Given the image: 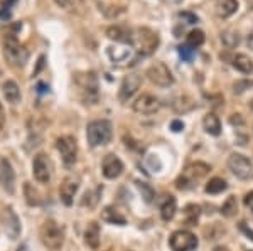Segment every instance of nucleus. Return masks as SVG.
I'll return each mask as SVG.
<instances>
[{"label":"nucleus","mask_w":253,"mask_h":251,"mask_svg":"<svg viewBox=\"0 0 253 251\" xmlns=\"http://www.w3.org/2000/svg\"><path fill=\"white\" fill-rule=\"evenodd\" d=\"M108 56H110V59H112L113 63H122V61H125L126 58H130V51H128V49H125L124 52H120V51H115L113 47H110L108 49Z\"/></svg>","instance_id":"35"},{"label":"nucleus","mask_w":253,"mask_h":251,"mask_svg":"<svg viewBox=\"0 0 253 251\" xmlns=\"http://www.w3.org/2000/svg\"><path fill=\"white\" fill-rule=\"evenodd\" d=\"M24 196H25V201H27V204H30V206H39V204L42 203L41 194L37 192V189H34L32 185L29 184V182L24 185Z\"/></svg>","instance_id":"29"},{"label":"nucleus","mask_w":253,"mask_h":251,"mask_svg":"<svg viewBox=\"0 0 253 251\" xmlns=\"http://www.w3.org/2000/svg\"><path fill=\"white\" fill-rule=\"evenodd\" d=\"M32 174L36 177V181L42 182V184L49 182V179H51V163H49L48 157L44 154L36 155L32 163Z\"/></svg>","instance_id":"14"},{"label":"nucleus","mask_w":253,"mask_h":251,"mask_svg":"<svg viewBox=\"0 0 253 251\" xmlns=\"http://www.w3.org/2000/svg\"><path fill=\"white\" fill-rule=\"evenodd\" d=\"M176 211H177V203H176L174 196H167V199L164 201V204L160 206V216H162L164 221H171L176 216Z\"/></svg>","instance_id":"24"},{"label":"nucleus","mask_w":253,"mask_h":251,"mask_svg":"<svg viewBox=\"0 0 253 251\" xmlns=\"http://www.w3.org/2000/svg\"><path fill=\"white\" fill-rule=\"evenodd\" d=\"M240 231L253 241V229H250V228L247 226V223H240Z\"/></svg>","instance_id":"39"},{"label":"nucleus","mask_w":253,"mask_h":251,"mask_svg":"<svg viewBox=\"0 0 253 251\" xmlns=\"http://www.w3.org/2000/svg\"><path fill=\"white\" fill-rule=\"evenodd\" d=\"M211 167L204 162H193L186 167V170L182 172V176L176 181V187L179 191H187V189H193L194 184L199 179L206 177L209 174Z\"/></svg>","instance_id":"1"},{"label":"nucleus","mask_w":253,"mask_h":251,"mask_svg":"<svg viewBox=\"0 0 253 251\" xmlns=\"http://www.w3.org/2000/svg\"><path fill=\"white\" fill-rule=\"evenodd\" d=\"M84 241L90 248L97 250L100 246V226L97 223H90L86 228V233H84Z\"/></svg>","instance_id":"23"},{"label":"nucleus","mask_w":253,"mask_h":251,"mask_svg":"<svg viewBox=\"0 0 253 251\" xmlns=\"http://www.w3.org/2000/svg\"><path fill=\"white\" fill-rule=\"evenodd\" d=\"M214 7H216V14L220 17H231L238 10V0H216Z\"/></svg>","instance_id":"20"},{"label":"nucleus","mask_w":253,"mask_h":251,"mask_svg":"<svg viewBox=\"0 0 253 251\" xmlns=\"http://www.w3.org/2000/svg\"><path fill=\"white\" fill-rule=\"evenodd\" d=\"M159 34L155 30L149 27H139L133 30V46L137 47V51L144 56H151L152 52L157 51L159 47Z\"/></svg>","instance_id":"3"},{"label":"nucleus","mask_w":253,"mask_h":251,"mask_svg":"<svg viewBox=\"0 0 253 251\" xmlns=\"http://www.w3.org/2000/svg\"><path fill=\"white\" fill-rule=\"evenodd\" d=\"M14 2H17V0H7V9H9V7L12 5Z\"/></svg>","instance_id":"47"},{"label":"nucleus","mask_w":253,"mask_h":251,"mask_svg":"<svg viewBox=\"0 0 253 251\" xmlns=\"http://www.w3.org/2000/svg\"><path fill=\"white\" fill-rule=\"evenodd\" d=\"M56 148L59 150L61 159L66 165H73L76 162V155H78V145H76L75 137L71 135H64L61 138H57Z\"/></svg>","instance_id":"10"},{"label":"nucleus","mask_w":253,"mask_h":251,"mask_svg":"<svg viewBox=\"0 0 253 251\" xmlns=\"http://www.w3.org/2000/svg\"><path fill=\"white\" fill-rule=\"evenodd\" d=\"M229 121H231V125H243V120H241V115H231V118H229Z\"/></svg>","instance_id":"43"},{"label":"nucleus","mask_w":253,"mask_h":251,"mask_svg":"<svg viewBox=\"0 0 253 251\" xmlns=\"http://www.w3.org/2000/svg\"><path fill=\"white\" fill-rule=\"evenodd\" d=\"M3 56H5V59L9 61L12 66L21 68L27 63L29 52L24 46L19 44L17 37H15L14 34H7V36L3 37Z\"/></svg>","instance_id":"4"},{"label":"nucleus","mask_w":253,"mask_h":251,"mask_svg":"<svg viewBox=\"0 0 253 251\" xmlns=\"http://www.w3.org/2000/svg\"><path fill=\"white\" fill-rule=\"evenodd\" d=\"M179 19L186 22V24H196V22L199 21L198 15H194L191 12H179Z\"/></svg>","instance_id":"38"},{"label":"nucleus","mask_w":253,"mask_h":251,"mask_svg":"<svg viewBox=\"0 0 253 251\" xmlns=\"http://www.w3.org/2000/svg\"><path fill=\"white\" fill-rule=\"evenodd\" d=\"M213 251H228V248H225V246H216Z\"/></svg>","instance_id":"45"},{"label":"nucleus","mask_w":253,"mask_h":251,"mask_svg":"<svg viewBox=\"0 0 253 251\" xmlns=\"http://www.w3.org/2000/svg\"><path fill=\"white\" fill-rule=\"evenodd\" d=\"M231 64L235 69H238L243 74H253V61L247 54H235L231 59Z\"/></svg>","instance_id":"21"},{"label":"nucleus","mask_w":253,"mask_h":251,"mask_svg":"<svg viewBox=\"0 0 253 251\" xmlns=\"http://www.w3.org/2000/svg\"><path fill=\"white\" fill-rule=\"evenodd\" d=\"M101 219L106 223H110V224H118V226H124V224L126 223V219L124 218V216H122L117 209H113L110 206L101 211Z\"/></svg>","instance_id":"25"},{"label":"nucleus","mask_w":253,"mask_h":251,"mask_svg":"<svg viewBox=\"0 0 253 251\" xmlns=\"http://www.w3.org/2000/svg\"><path fill=\"white\" fill-rule=\"evenodd\" d=\"M101 170H103V176L106 179H117L122 172H124V163H122V160L117 157V155L108 154L105 159H103Z\"/></svg>","instance_id":"16"},{"label":"nucleus","mask_w":253,"mask_h":251,"mask_svg":"<svg viewBox=\"0 0 253 251\" xmlns=\"http://www.w3.org/2000/svg\"><path fill=\"white\" fill-rule=\"evenodd\" d=\"M0 223L5 231V234L10 239H17L21 234V221H19L17 214L12 211V207H5L0 214Z\"/></svg>","instance_id":"11"},{"label":"nucleus","mask_w":253,"mask_h":251,"mask_svg":"<svg viewBox=\"0 0 253 251\" xmlns=\"http://www.w3.org/2000/svg\"><path fill=\"white\" fill-rule=\"evenodd\" d=\"M147 78L154 83L155 86L160 88H169L171 85H174V76H172L171 69L164 63H154L147 69Z\"/></svg>","instance_id":"8"},{"label":"nucleus","mask_w":253,"mask_h":251,"mask_svg":"<svg viewBox=\"0 0 253 251\" xmlns=\"http://www.w3.org/2000/svg\"><path fill=\"white\" fill-rule=\"evenodd\" d=\"M142 86V76L139 74H128L124 78L120 86V91H118V98L120 101H128L137 91L140 90Z\"/></svg>","instance_id":"12"},{"label":"nucleus","mask_w":253,"mask_h":251,"mask_svg":"<svg viewBox=\"0 0 253 251\" xmlns=\"http://www.w3.org/2000/svg\"><path fill=\"white\" fill-rule=\"evenodd\" d=\"M171 128H172L174 132H181L182 128H184V123H182L181 120H174V121L171 123Z\"/></svg>","instance_id":"40"},{"label":"nucleus","mask_w":253,"mask_h":251,"mask_svg":"<svg viewBox=\"0 0 253 251\" xmlns=\"http://www.w3.org/2000/svg\"><path fill=\"white\" fill-rule=\"evenodd\" d=\"M79 184L76 179H64V182L61 184V189H59V196H61V201H63L64 206H71L73 204V197H75L76 191H78Z\"/></svg>","instance_id":"18"},{"label":"nucleus","mask_w":253,"mask_h":251,"mask_svg":"<svg viewBox=\"0 0 253 251\" xmlns=\"http://www.w3.org/2000/svg\"><path fill=\"white\" fill-rule=\"evenodd\" d=\"M41 241L42 245L51 251H57L64 243V231L56 221L48 219L41 226Z\"/></svg>","instance_id":"5"},{"label":"nucleus","mask_w":253,"mask_h":251,"mask_svg":"<svg viewBox=\"0 0 253 251\" xmlns=\"http://www.w3.org/2000/svg\"><path fill=\"white\" fill-rule=\"evenodd\" d=\"M75 83L83 94V101L86 105H93L98 100V81L93 73L75 74Z\"/></svg>","instance_id":"6"},{"label":"nucleus","mask_w":253,"mask_h":251,"mask_svg":"<svg viewBox=\"0 0 253 251\" xmlns=\"http://www.w3.org/2000/svg\"><path fill=\"white\" fill-rule=\"evenodd\" d=\"M221 39H223V43L228 46V47H235V46L240 44V36L235 30H226V32L221 34Z\"/></svg>","instance_id":"33"},{"label":"nucleus","mask_w":253,"mask_h":251,"mask_svg":"<svg viewBox=\"0 0 253 251\" xmlns=\"http://www.w3.org/2000/svg\"><path fill=\"white\" fill-rule=\"evenodd\" d=\"M160 108V101L157 100L152 94H142L133 101V112L140 113V115H152V113L159 112Z\"/></svg>","instance_id":"13"},{"label":"nucleus","mask_w":253,"mask_h":251,"mask_svg":"<svg viewBox=\"0 0 253 251\" xmlns=\"http://www.w3.org/2000/svg\"><path fill=\"white\" fill-rule=\"evenodd\" d=\"M106 37L115 41V43H122V44L133 43V32L126 27H122V25H112V27L106 29Z\"/></svg>","instance_id":"17"},{"label":"nucleus","mask_w":253,"mask_h":251,"mask_svg":"<svg viewBox=\"0 0 253 251\" xmlns=\"http://www.w3.org/2000/svg\"><path fill=\"white\" fill-rule=\"evenodd\" d=\"M56 3L68 12H78L83 9V0H56Z\"/></svg>","instance_id":"31"},{"label":"nucleus","mask_w":253,"mask_h":251,"mask_svg":"<svg viewBox=\"0 0 253 251\" xmlns=\"http://www.w3.org/2000/svg\"><path fill=\"white\" fill-rule=\"evenodd\" d=\"M112 123L108 120H95L86 127V138L91 147L106 145L112 140Z\"/></svg>","instance_id":"2"},{"label":"nucleus","mask_w":253,"mask_h":251,"mask_svg":"<svg viewBox=\"0 0 253 251\" xmlns=\"http://www.w3.org/2000/svg\"><path fill=\"white\" fill-rule=\"evenodd\" d=\"M179 54H181L182 59L191 61V59H193V56H194V49L189 47L187 44L186 46H181V47H179Z\"/></svg>","instance_id":"37"},{"label":"nucleus","mask_w":253,"mask_h":251,"mask_svg":"<svg viewBox=\"0 0 253 251\" xmlns=\"http://www.w3.org/2000/svg\"><path fill=\"white\" fill-rule=\"evenodd\" d=\"M199 206L196 204H189V206L186 207V211H184V214H186V221L189 226H194V224L198 223V218H199Z\"/></svg>","instance_id":"32"},{"label":"nucleus","mask_w":253,"mask_h":251,"mask_svg":"<svg viewBox=\"0 0 253 251\" xmlns=\"http://www.w3.org/2000/svg\"><path fill=\"white\" fill-rule=\"evenodd\" d=\"M202 127H204V130L213 137H218L221 133V121L214 113H208V115L202 118Z\"/></svg>","instance_id":"22"},{"label":"nucleus","mask_w":253,"mask_h":251,"mask_svg":"<svg viewBox=\"0 0 253 251\" xmlns=\"http://www.w3.org/2000/svg\"><path fill=\"white\" fill-rule=\"evenodd\" d=\"M100 192H101V187L95 189L93 192H86V194H84V197H83V201H81V206H88V207H95V206H97Z\"/></svg>","instance_id":"34"},{"label":"nucleus","mask_w":253,"mask_h":251,"mask_svg":"<svg viewBox=\"0 0 253 251\" xmlns=\"http://www.w3.org/2000/svg\"><path fill=\"white\" fill-rule=\"evenodd\" d=\"M238 212V203H236L235 196H229L228 199L225 201V204L221 206V214L225 218H233V216Z\"/></svg>","instance_id":"28"},{"label":"nucleus","mask_w":253,"mask_h":251,"mask_svg":"<svg viewBox=\"0 0 253 251\" xmlns=\"http://www.w3.org/2000/svg\"><path fill=\"white\" fill-rule=\"evenodd\" d=\"M174 2H181V0H174Z\"/></svg>","instance_id":"48"},{"label":"nucleus","mask_w":253,"mask_h":251,"mask_svg":"<svg viewBox=\"0 0 253 251\" xmlns=\"http://www.w3.org/2000/svg\"><path fill=\"white\" fill-rule=\"evenodd\" d=\"M253 86V81H248V79H243V81H236L235 85H233V91H235L236 94H241L243 91L250 90Z\"/></svg>","instance_id":"36"},{"label":"nucleus","mask_w":253,"mask_h":251,"mask_svg":"<svg viewBox=\"0 0 253 251\" xmlns=\"http://www.w3.org/2000/svg\"><path fill=\"white\" fill-rule=\"evenodd\" d=\"M204 41H206L204 32H202V30H199V29L191 30V32L186 36V44L189 46V47H193V49L201 47V46L204 44Z\"/></svg>","instance_id":"26"},{"label":"nucleus","mask_w":253,"mask_h":251,"mask_svg":"<svg viewBox=\"0 0 253 251\" xmlns=\"http://www.w3.org/2000/svg\"><path fill=\"white\" fill-rule=\"evenodd\" d=\"M0 184L9 194L15 191V172L12 169V163L7 159L0 160Z\"/></svg>","instance_id":"15"},{"label":"nucleus","mask_w":253,"mask_h":251,"mask_svg":"<svg viewBox=\"0 0 253 251\" xmlns=\"http://www.w3.org/2000/svg\"><path fill=\"white\" fill-rule=\"evenodd\" d=\"M226 187H228V184H226L225 179L213 177L208 184H206V192L208 194H220V192L226 191Z\"/></svg>","instance_id":"27"},{"label":"nucleus","mask_w":253,"mask_h":251,"mask_svg":"<svg viewBox=\"0 0 253 251\" xmlns=\"http://www.w3.org/2000/svg\"><path fill=\"white\" fill-rule=\"evenodd\" d=\"M137 189H139V191H140V194H142V197H144V201H145V203H149V204H151L152 201H154L155 192H154V189H152L151 185L147 184V182L137 181Z\"/></svg>","instance_id":"30"},{"label":"nucleus","mask_w":253,"mask_h":251,"mask_svg":"<svg viewBox=\"0 0 253 251\" xmlns=\"http://www.w3.org/2000/svg\"><path fill=\"white\" fill-rule=\"evenodd\" d=\"M2 93L5 96V100L9 101L10 105H17L21 101V90H19L17 83L9 79L2 85Z\"/></svg>","instance_id":"19"},{"label":"nucleus","mask_w":253,"mask_h":251,"mask_svg":"<svg viewBox=\"0 0 253 251\" xmlns=\"http://www.w3.org/2000/svg\"><path fill=\"white\" fill-rule=\"evenodd\" d=\"M172 251H193L198 248V238L191 231H176L169 239Z\"/></svg>","instance_id":"9"},{"label":"nucleus","mask_w":253,"mask_h":251,"mask_svg":"<svg viewBox=\"0 0 253 251\" xmlns=\"http://www.w3.org/2000/svg\"><path fill=\"white\" fill-rule=\"evenodd\" d=\"M247 46H248V47H250L252 51H253V34H250V36H248V39H247Z\"/></svg>","instance_id":"44"},{"label":"nucleus","mask_w":253,"mask_h":251,"mask_svg":"<svg viewBox=\"0 0 253 251\" xmlns=\"http://www.w3.org/2000/svg\"><path fill=\"white\" fill-rule=\"evenodd\" d=\"M228 167L236 177L241 181H250L253 179V163L250 162V159L245 157L241 154H233L228 159Z\"/></svg>","instance_id":"7"},{"label":"nucleus","mask_w":253,"mask_h":251,"mask_svg":"<svg viewBox=\"0 0 253 251\" xmlns=\"http://www.w3.org/2000/svg\"><path fill=\"white\" fill-rule=\"evenodd\" d=\"M3 125H5V112H3V106L0 103V130L3 128Z\"/></svg>","instance_id":"42"},{"label":"nucleus","mask_w":253,"mask_h":251,"mask_svg":"<svg viewBox=\"0 0 253 251\" xmlns=\"http://www.w3.org/2000/svg\"><path fill=\"white\" fill-rule=\"evenodd\" d=\"M245 206L250 207L253 211V192H248L247 196H245Z\"/></svg>","instance_id":"41"},{"label":"nucleus","mask_w":253,"mask_h":251,"mask_svg":"<svg viewBox=\"0 0 253 251\" xmlns=\"http://www.w3.org/2000/svg\"><path fill=\"white\" fill-rule=\"evenodd\" d=\"M17 251H29V248L25 245H22V246H19V250Z\"/></svg>","instance_id":"46"}]
</instances>
